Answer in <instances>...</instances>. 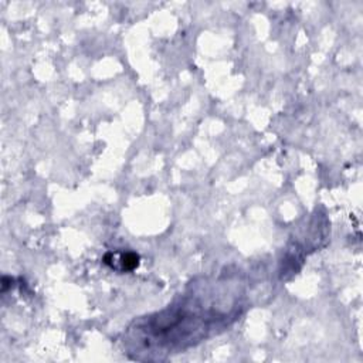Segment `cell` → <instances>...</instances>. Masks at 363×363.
<instances>
[{"label": "cell", "mask_w": 363, "mask_h": 363, "mask_svg": "<svg viewBox=\"0 0 363 363\" xmlns=\"http://www.w3.org/2000/svg\"><path fill=\"white\" fill-rule=\"evenodd\" d=\"M104 262L109 265L112 269L125 272L138 268L139 265V255L135 252H108L104 257Z\"/></svg>", "instance_id": "obj_2"}, {"label": "cell", "mask_w": 363, "mask_h": 363, "mask_svg": "<svg viewBox=\"0 0 363 363\" xmlns=\"http://www.w3.org/2000/svg\"><path fill=\"white\" fill-rule=\"evenodd\" d=\"M240 285L231 281L196 285L149 316L135 320L126 330L125 346L133 359H162L217 335L242 313Z\"/></svg>", "instance_id": "obj_1"}]
</instances>
